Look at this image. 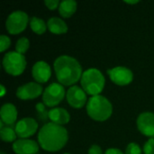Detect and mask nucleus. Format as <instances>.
Listing matches in <instances>:
<instances>
[{
  "label": "nucleus",
  "instance_id": "nucleus-1",
  "mask_svg": "<svg viewBox=\"0 0 154 154\" xmlns=\"http://www.w3.org/2000/svg\"><path fill=\"white\" fill-rule=\"evenodd\" d=\"M68 139V131L63 126L54 123L43 125L38 133V143L47 152H55L61 150L66 145Z\"/></svg>",
  "mask_w": 154,
  "mask_h": 154
},
{
  "label": "nucleus",
  "instance_id": "nucleus-2",
  "mask_svg": "<svg viewBox=\"0 0 154 154\" xmlns=\"http://www.w3.org/2000/svg\"><path fill=\"white\" fill-rule=\"evenodd\" d=\"M54 70L58 81L62 86H72L82 77V68L73 57L62 55L54 61Z\"/></svg>",
  "mask_w": 154,
  "mask_h": 154
},
{
  "label": "nucleus",
  "instance_id": "nucleus-3",
  "mask_svg": "<svg viewBox=\"0 0 154 154\" xmlns=\"http://www.w3.org/2000/svg\"><path fill=\"white\" fill-rule=\"evenodd\" d=\"M113 112L110 101L103 96H94L89 98L87 104V113L93 120L104 122L107 120Z\"/></svg>",
  "mask_w": 154,
  "mask_h": 154
},
{
  "label": "nucleus",
  "instance_id": "nucleus-4",
  "mask_svg": "<svg viewBox=\"0 0 154 154\" xmlns=\"http://www.w3.org/2000/svg\"><path fill=\"white\" fill-rule=\"evenodd\" d=\"M105 77L97 69H88L83 72L80 83L83 90L94 97L98 96L105 87Z\"/></svg>",
  "mask_w": 154,
  "mask_h": 154
},
{
  "label": "nucleus",
  "instance_id": "nucleus-5",
  "mask_svg": "<svg viewBox=\"0 0 154 154\" xmlns=\"http://www.w3.org/2000/svg\"><path fill=\"white\" fill-rule=\"evenodd\" d=\"M3 67L8 74L19 76L26 68L25 57L16 51H9L3 58Z\"/></svg>",
  "mask_w": 154,
  "mask_h": 154
},
{
  "label": "nucleus",
  "instance_id": "nucleus-6",
  "mask_svg": "<svg viewBox=\"0 0 154 154\" xmlns=\"http://www.w3.org/2000/svg\"><path fill=\"white\" fill-rule=\"evenodd\" d=\"M65 97V88L60 83H51L43 91L42 101L46 106L54 107Z\"/></svg>",
  "mask_w": 154,
  "mask_h": 154
},
{
  "label": "nucleus",
  "instance_id": "nucleus-7",
  "mask_svg": "<svg viewBox=\"0 0 154 154\" xmlns=\"http://www.w3.org/2000/svg\"><path fill=\"white\" fill-rule=\"evenodd\" d=\"M29 17L23 11H14L9 14L5 22V28L11 34H19L23 32L28 24Z\"/></svg>",
  "mask_w": 154,
  "mask_h": 154
},
{
  "label": "nucleus",
  "instance_id": "nucleus-8",
  "mask_svg": "<svg viewBox=\"0 0 154 154\" xmlns=\"http://www.w3.org/2000/svg\"><path fill=\"white\" fill-rule=\"evenodd\" d=\"M17 137L20 139H27L32 136L38 130L37 122L31 117H25L18 121L14 126Z\"/></svg>",
  "mask_w": 154,
  "mask_h": 154
},
{
  "label": "nucleus",
  "instance_id": "nucleus-9",
  "mask_svg": "<svg viewBox=\"0 0 154 154\" xmlns=\"http://www.w3.org/2000/svg\"><path fill=\"white\" fill-rule=\"evenodd\" d=\"M107 74L109 75L110 79L118 86H126L130 84L134 79L132 70L122 66L108 69Z\"/></svg>",
  "mask_w": 154,
  "mask_h": 154
},
{
  "label": "nucleus",
  "instance_id": "nucleus-10",
  "mask_svg": "<svg viewBox=\"0 0 154 154\" xmlns=\"http://www.w3.org/2000/svg\"><path fill=\"white\" fill-rule=\"evenodd\" d=\"M87 93L78 86H72L66 94L67 101L70 106L75 109L82 108L87 103Z\"/></svg>",
  "mask_w": 154,
  "mask_h": 154
},
{
  "label": "nucleus",
  "instance_id": "nucleus-11",
  "mask_svg": "<svg viewBox=\"0 0 154 154\" xmlns=\"http://www.w3.org/2000/svg\"><path fill=\"white\" fill-rule=\"evenodd\" d=\"M42 91V87L40 84L36 82H29L17 88L16 97L22 100L34 99L43 94Z\"/></svg>",
  "mask_w": 154,
  "mask_h": 154
},
{
  "label": "nucleus",
  "instance_id": "nucleus-12",
  "mask_svg": "<svg viewBox=\"0 0 154 154\" xmlns=\"http://www.w3.org/2000/svg\"><path fill=\"white\" fill-rule=\"evenodd\" d=\"M139 131L145 136L154 137V114L151 112L142 113L136 121Z\"/></svg>",
  "mask_w": 154,
  "mask_h": 154
},
{
  "label": "nucleus",
  "instance_id": "nucleus-13",
  "mask_svg": "<svg viewBox=\"0 0 154 154\" xmlns=\"http://www.w3.org/2000/svg\"><path fill=\"white\" fill-rule=\"evenodd\" d=\"M13 151L16 154H36L39 145L33 140L19 139L13 143Z\"/></svg>",
  "mask_w": 154,
  "mask_h": 154
},
{
  "label": "nucleus",
  "instance_id": "nucleus-14",
  "mask_svg": "<svg viewBox=\"0 0 154 154\" xmlns=\"http://www.w3.org/2000/svg\"><path fill=\"white\" fill-rule=\"evenodd\" d=\"M32 74L36 82L46 83L51 76V69L48 63L41 60L33 65Z\"/></svg>",
  "mask_w": 154,
  "mask_h": 154
},
{
  "label": "nucleus",
  "instance_id": "nucleus-15",
  "mask_svg": "<svg viewBox=\"0 0 154 154\" xmlns=\"http://www.w3.org/2000/svg\"><path fill=\"white\" fill-rule=\"evenodd\" d=\"M0 116H1V121L4 124H5L6 126H10V127L14 126L17 119L16 107L11 103H6L3 105V106L1 107Z\"/></svg>",
  "mask_w": 154,
  "mask_h": 154
},
{
  "label": "nucleus",
  "instance_id": "nucleus-16",
  "mask_svg": "<svg viewBox=\"0 0 154 154\" xmlns=\"http://www.w3.org/2000/svg\"><path fill=\"white\" fill-rule=\"evenodd\" d=\"M49 118L51 123H54L59 125H66L70 120V116L67 110L64 108H52L49 111Z\"/></svg>",
  "mask_w": 154,
  "mask_h": 154
},
{
  "label": "nucleus",
  "instance_id": "nucleus-17",
  "mask_svg": "<svg viewBox=\"0 0 154 154\" xmlns=\"http://www.w3.org/2000/svg\"><path fill=\"white\" fill-rule=\"evenodd\" d=\"M48 30L55 34H62L68 32V25L66 23L58 17H51L47 22Z\"/></svg>",
  "mask_w": 154,
  "mask_h": 154
},
{
  "label": "nucleus",
  "instance_id": "nucleus-18",
  "mask_svg": "<svg viewBox=\"0 0 154 154\" xmlns=\"http://www.w3.org/2000/svg\"><path fill=\"white\" fill-rule=\"evenodd\" d=\"M77 10V2L74 0H64L60 2L59 13L64 18L71 17Z\"/></svg>",
  "mask_w": 154,
  "mask_h": 154
},
{
  "label": "nucleus",
  "instance_id": "nucleus-19",
  "mask_svg": "<svg viewBox=\"0 0 154 154\" xmlns=\"http://www.w3.org/2000/svg\"><path fill=\"white\" fill-rule=\"evenodd\" d=\"M30 27L31 29L37 34H42L45 32L46 29L48 28L44 21L38 17H32L30 20Z\"/></svg>",
  "mask_w": 154,
  "mask_h": 154
},
{
  "label": "nucleus",
  "instance_id": "nucleus-20",
  "mask_svg": "<svg viewBox=\"0 0 154 154\" xmlns=\"http://www.w3.org/2000/svg\"><path fill=\"white\" fill-rule=\"evenodd\" d=\"M0 136H1V139L6 143H13V142L14 143L17 138L15 130L10 126H5V127L1 128Z\"/></svg>",
  "mask_w": 154,
  "mask_h": 154
},
{
  "label": "nucleus",
  "instance_id": "nucleus-21",
  "mask_svg": "<svg viewBox=\"0 0 154 154\" xmlns=\"http://www.w3.org/2000/svg\"><path fill=\"white\" fill-rule=\"evenodd\" d=\"M35 110L37 112V116H38L39 120L47 124V121L50 118H49V111H47L45 105L43 103H38V104H36Z\"/></svg>",
  "mask_w": 154,
  "mask_h": 154
},
{
  "label": "nucleus",
  "instance_id": "nucleus-22",
  "mask_svg": "<svg viewBox=\"0 0 154 154\" xmlns=\"http://www.w3.org/2000/svg\"><path fill=\"white\" fill-rule=\"evenodd\" d=\"M30 47V42L26 37L20 38L15 44V51L20 54H24Z\"/></svg>",
  "mask_w": 154,
  "mask_h": 154
},
{
  "label": "nucleus",
  "instance_id": "nucleus-23",
  "mask_svg": "<svg viewBox=\"0 0 154 154\" xmlns=\"http://www.w3.org/2000/svg\"><path fill=\"white\" fill-rule=\"evenodd\" d=\"M11 45V40L6 35H1L0 36V51L4 52L5 50H7Z\"/></svg>",
  "mask_w": 154,
  "mask_h": 154
},
{
  "label": "nucleus",
  "instance_id": "nucleus-24",
  "mask_svg": "<svg viewBox=\"0 0 154 154\" xmlns=\"http://www.w3.org/2000/svg\"><path fill=\"white\" fill-rule=\"evenodd\" d=\"M125 154H142V150L137 143H131L126 147Z\"/></svg>",
  "mask_w": 154,
  "mask_h": 154
},
{
  "label": "nucleus",
  "instance_id": "nucleus-25",
  "mask_svg": "<svg viewBox=\"0 0 154 154\" xmlns=\"http://www.w3.org/2000/svg\"><path fill=\"white\" fill-rule=\"evenodd\" d=\"M144 154H154V138H150L143 146Z\"/></svg>",
  "mask_w": 154,
  "mask_h": 154
},
{
  "label": "nucleus",
  "instance_id": "nucleus-26",
  "mask_svg": "<svg viewBox=\"0 0 154 154\" xmlns=\"http://www.w3.org/2000/svg\"><path fill=\"white\" fill-rule=\"evenodd\" d=\"M44 4L48 7V9L55 10L56 8H58L60 6V3L59 0H46V1H44Z\"/></svg>",
  "mask_w": 154,
  "mask_h": 154
},
{
  "label": "nucleus",
  "instance_id": "nucleus-27",
  "mask_svg": "<svg viewBox=\"0 0 154 154\" xmlns=\"http://www.w3.org/2000/svg\"><path fill=\"white\" fill-rule=\"evenodd\" d=\"M88 154H102V149L98 145L93 144L88 150Z\"/></svg>",
  "mask_w": 154,
  "mask_h": 154
},
{
  "label": "nucleus",
  "instance_id": "nucleus-28",
  "mask_svg": "<svg viewBox=\"0 0 154 154\" xmlns=\"http://www.w3.org/2000/svg\"><path fill=\"white\" fill-rule=\"evenodd\" d=\"M105 154H124L122 151H120L119 149H116V148H110L107 149L106 151Z\"/></svg>",
  "mask_w": 154,
  "mask_h": 154
},
{
  "label": "nucleus",
  "instance_id": "nucleus-29",
  "mask_svg": "<svg viewBox=\"0 0 154 154\" xmlns=\"http://www.w3.org/2000/svg\"><path fill=\"white\" fill-rule=\"evenodd\" d=\"M0 88H1V97H4L5 94V88L4 85H1Z\"/></svg>",
  "mask_w": 154,
  "mask_h": 154
},
{
  "label": "nucleus",
  "instance_id": "nucleus-30",
  "mask_svg": "<svg viewBox=\"0 0 154 154\" xmlns=\"http://www.w3.org/2000/svg\"><path fill=\"white\" fill-rule=\"evenodd\" d=\"M125 3L130 4V5H134V4H137V3H139V1H138V0H135V1H125Z\"/></svg>",
  "mask_w": 154,
  "mask_h": 154
},
{
  "label": "nucleus",
  "instance_id": "nucleus-31",
  "mask_svg": "<svg viewBox=\"0 0 154 154\" xmlns=\"http://www.w3.org/2000/svg\"><path fill=\"white\" fill-rule=\"evenodd\" d=\"M0 154H5V153H4V152H1V153H0Z\"/></svg>",
  "mask_w": 154,
  "mask_h": 154
},
{
  "label": "nucleus",
  "instance_id": "nucleus-32",
  "mask_svg": "<svg viewBox=\"0 0 154 154\" xmlns=\"http://www.w3.org/2000/svg\"><path fill=\"white\" fill-rule=\"evenodd\" d=\"M64 154H69V153H64Z\"/></svg>",
  "mask_w": 154,
  "mask_h": 154
}]
</instances>
